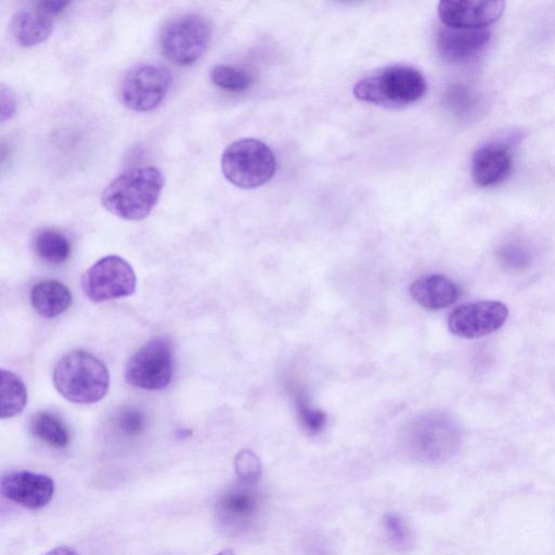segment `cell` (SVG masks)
<instances>
[{"instance_id": "obj_1", "label": "cell", "mask_w": 555, "mask_h": 555, "mask_svg": "<svg viewBox=\"0 0 555 555\" xmlns=\"http://www.w3.org/2000/svg\"><path fill=\"white\" fill-rule=\"evenodd\" d=\"M164 176L156 167H141L114 179L102 192V206L125 220H141L156 206L164 188Z\"/></svg>"}, {"instance_id": "obj_2", "label": "cell", "mask_w": 555, "mask_h": 555, "mask_svg": "<svg viewBox=\"0 0 555 555\" xmlns=\"http://www.w3.org/2000/svg\"><path fill=\"white\" fill-rule=\"evenodd\" d=\"M53 384L68 401L90 404L105 397L109 387V373L95 356L85 350H74L55 365Z\"/></svg>"}, {"instance_id": "obj_3", "label": "cell", "mask_w": 555, "mask_h": 555, "mask_svg": "<svg viewBox=\"0 0 555 555\" xmlns=\"http://www.w3.org/2000/svg\"><path fill=\"white\" fill-rule=\"evenodd\" d=\"M423 74L408 65H392L359 80L354 96L363 102L398 107L418 101L426 92Z\"/></svg>"}, {"instance_id": "obj_4", "label": "cell", "mask_w": 555, "mask_h": 555, "mask_svg": "<svg viewBox=\"0 0 555 555\" xmlns=\"http://www.w3.org/2000/svg\"><path fill=\"white\" fill-rule=\"evenodd\" d=\"M276 160L270 147L251 138L232 142L223 151L221 170L224 178L242 189L267 183L275 172Z\"/></svg>"}, {"instance_id": "obj_5", "label": "cell", "mask_w": 555, "mask_h": 555, "mask_svg": "<svg viewBox=\"0 0 555 555\" xmlns=\"http://www.w3.org/2000/svg\"><path fill=\"white\" fill-rule=\"evenodd\" d=\"M211 38V26L198 14L186 13L170 18L159 34L164 56L179 66L197 62L205 53Z\"/></svg>"}, {"instance_id": "obj_6", "label": "cell", "mask_w": 555, "mask_h": 555, "mask_svg": "<svg viewBox=\"0 0 555 555\" xmlns=\"http://www.w3.org/2000/svg\"><path fill=\"white\" fill-rule=\"evenodd\" d=\"M172 346L166 337H155L145 343L128 361L125 378L131 386L159 390L172 377Z\"/></svg>"}, {"instance_id": "obj_7", "label": "cell", "mask_w": 555, "mask_h": 555, "mask_svg": "<svg viewBox=\"0 0 555 555\" xmlns=\"http://www.w3.org/2000/svg\"><path fill=\"white\" fill-rule=\"evenodd\" d=\"M171 86L169 70L158 64L143 63L124 76L119 95L122 104L134 112H150L164 101Z\"/></svg>"}, {"instance_id": "obj_8", "label": "cell", "mask_w": 555, "mask_h": 555, "mask_svg": "<svg viewBox=\"0 0 555 555\" xmlns=\"http://www.w3.org/2000/svg\"><path fill=\"white\" fill-rule=\"evenodd\" d=\"M135 273L128 261L108 255L93 263L82 275L85 295L94 302L130 296L135 291Z\"/></svg>"}, {"instance_id": "obj_9", "label": "cell", "mask_w": 555, "mask_h": 555, "mask_svg": "<svg viewBox=\"0 0 555 555\" xmlns=\"http://www.w3.org/2000/svg\"><path fill=\"white\" fill-rule=\"evenodd\" d=\"M460 430L446 415H433L420 421L410 438L412 452L421 460L441 461L460 446Z\"/></svg>"}, {"instance_id": "obj_10", "label": "cell", "mask_w": 555, "mask_h": 555, "mask_svg": "<svg viewBox=\"0 0 555 555\" xmlns=\"http://www.w3.org/2000/svg\"><path fill=\"white\" fill-rule=\"evenodd\" d=\"M508 308L498 300H481L456 307L449 315L450 331L460 337L478 338L503 326Z\"/></svg>"}, {"instance_id": "obj_11", "label": "cell", "mask_w": 555, "mask_h": 555, "mask_svg": "<svg viewBox=\"0 0 555 555\" xmlns=\"http://www.w3.org/2000/svg\"><path fill=\"white\" fill-rule=\"evenodd\" d=\"M1 492L8 500L23 507L38 509L51 502L55 483L48 475L18 470L2 477Z\"/></svg>"}, {"instance_id": "obj_12", "label": "cell", "mask_w": 555, "mask_h": 555, "mask_svg": "<svg viewBox=\"0 0 555 555\" xmlns=\"http://www.w3.org/2000/svg\"><path fill=\"white\" fill-rule=\"evenodd\" d=\"M504 5L498 0H444L438 5V14L444 26L479 29L496 22Z\"/></svg>"}, {"instance_id": "obj_13", "label": "cell", "mask_w": 555, "mask_h": 555, "mask_svg": "<svg viewBox=\"0 0 555 555\" xmlns=\"http://www.w3.org/2000/svg\"><path fill=\"white\" fill-rule=\"evenodd\" d=\"M250 486L243 483L231 488L218 499L217 517L227 528L245 529L255 519L259 508V499Z\"/></svg>"}, {"instance_id": "obj_14", "label": "cell", "mask_w": 555, "mask_h": 555, "mask_svg": "<svg viewBox=\"0 0 555 555\" xmlns=\"http://www.w3.org/2000/svg\"><path fill=\"white\" fill-rule=\"evenodd\" d=\"M513 156L508 146L488 143L479 147L472 158V177L482 188L496 185L511 173Z\"/></svg>"}, {"instance_id": "obj_15", "label": "cell", "mask_w": 555, "mask_h": 555, "mask_svg": "<svg viewBox=\"0 0 555 555\" xmlns=\"http://www.w3.org/2000/svg\"><path fill=\"white\" fill-rule=\"evenodd\" d=\"M490 39L488 28L465 29L444 26L437 36V47L443 59L463 62L479 53Z\"/></svg>"}, {"instance_id": "obj_16", "label": "cell", "mask_w": 555, "mask_h": 555, "mask_svg": "<svg viewBox=\"0 0 555 555\" xmlns=\"http://www.w3.org/2000/svg\"><path fill=\"white\" fill-rule=\"evenodd\" d=\"M412 298L428 310H438L454 304L460 296L459 286L442 274H427L410 286Z\"/></svg>"}, {"instance_id": "obj_17", "label": "cell", "mask_w": 555, "mask_h": 555, "mask_svg": "<svg viewBox=\"0 0 555 555\" xmlns=\"http://www.w3.org/2000/svg\"><path fill=\"white\" fill-rule=\"evenodd\" d=\"M54 27L53 17L36 9H21L12 17L11 31L22 47H34L46 41Z\"/></svg>"}, {"instance_id": "obj_18", "label": "cell", "mask_w": 555, "mask_h": 555, "mask_svg": "<svg viewBox=\"0 0 555 555\" xmlns=\"http://www.w3.org/2000/svg\"><path fill=\"white\" fill-rule=\"evenodd\" d=\"M33 308L44 318H55L72 305L70 289L56 280L38 282L30 292Z\"/></svg>"}, {"instance_id": "obj_19", "label": "cell", "mask_w": 555, "mask_h": 555, "mask_svg": "<svg viewBox=\"0 0 555 555\" xmlns=\"http://www.w3.org/2000/svg\"><path fill=\"white\" fill-rule=\"evenodd\" d=\"M31 434L40 441L55 449L66 448L70 435L65 423L54 413L39 411L30 418Z\"/></svg>"}, {"instance_id": "obj_20", "label": "cell", "mask_w": 555, "mask_h": 555, "mask_svg": "<svg viewBox=\"0 0 555 555\" xmlns=\"http://www.w3.org/2000/svg\"><path fill=\"white\" fill-rule=\"evenodd\" d=\"M34 250L43 261L63 263L70 257L72 245L62 232L44 228L34 237Z\"/></svg>"}, {"instance_id": "obj_21", "label": "cell", "mask_w": 555, "mask_h": 555, "mask_svg": "<svg viewBox=\"0 0 555 555\" xmlns=\"http://www.w3.org/2000/svg\"><path fill=\"white\" fill-rule=\"evenodd\" d=\"M27 404V388L16 374L1 370V418L18 415Z\"/></svg>"}, {"instance_id": "obj_22", "label": "cell", "mask_w": 555, "mask_h": 555, "mask_svg": "<svg viewBox=\"0 0 555 555\" xmlns=\"http://www.w3.org/2000/svg\"><path fill=\"white\" fill-rule=\"evenodd\" d=\"M210 79L218 88L229 92H242L251 85V76L237 67L219 64L211 68Z\"/></svg>"}, {"instance_id": "obj_23", "label": "cell", "mask_w": 555, "mask_h": 555, "mask_svg": "<svg viewBox=\"0 0 555 555\" xmlns=\"http://www.w3.org/2000/svg\"><path fill=\"white\" fill-rule=\"evenodd\" d=\"M234 469L242 483L254 485L261 475V463L251 450H241L234 459Z\"/></svg>"}, {"instance_id": "obj_24", "label": "cell", "mask_w": 555, "mask_h": 555, "mask_svg": "<svg viewBox=\"0 0 555 555\" xmlns=\"http://www.w3.org/2000/svg\"><path fill=\"white\" fill-rule=\"evenodd\" d=\"M295 402L298 420L304 429L312 435L320 433L326 424V414L312 408L301 393L296 395Z\"/></svg>"}, {"instance_id": "obj_25", "label": "cell", "mask_w": 555, "mask_h": 555, "mask_svg": "<svg viewBox=\"0 0 555 555\" xmlns=\"http://www.w3.org/2000/svg\"><path fill=\"white\" fill-rule=\"evenodd\" d=\"M449 105L459 114L474 113L479 105V98L470 89L462 85L451 86L447 92Z\"/></svg>"}, {"instance_id": "obj_26", "label": "cell", "mask_w": 555, "mask_h": 555, "mask_svg": "<svg viewBox=\"0 0 555 555\" xmlns=\"http://www.w3.org/2000/svg\"><path fill=\"white\" fill-rule=\"evenodd\" d=\"M384 527L389 541L398 548L405 550L411 545V533L404 520L396 514H387Z\"/></svg>"}, {"instance_id": "obj_27", "label": "cell", "mask_w": 555, "mask_h": 555, "mask_svg": "<svg viewBox=\"0 0 555 555\" xmlns=\"http://www.w3.org/2000/svg\"><path fill=\"white\" fill-rule=\"evenodd\" d=\"M500 258L504 266L512 270H522L531 260V255L527 248L518 243H508L500 250Z\"/></svg>"}, {"instance_id": "obj_28", "label": "cell", "mask_w": 555, "mask_h": 555, "mask_svg": "<svg viewBox=\"0 0 555 555\" xmlns=\"http://www.w3.org/2000/svg\"><path fill=\"white\" fill-rule=\"evenodd\" d=\"M117 425L124 434L128 436H137L145 428V417L142 412L128 409L119 414Z\"/></svg>"}, {"instance_id": "obj_29", "label": "cell", "mask_w": 555, "mask_h": 555, "mask_svg": "<svg viewBox=\"0 0 555 555\" xmlns=\"http://www.w3.org/2000/svg\"><path fill=\"white\" fill-rule=\"evenodd\" d=\"M16 111V102L14 94L5 86L0 91V118L2 122L10 120Z\"/></svg>"}, {"instance_id": "obj_30", "label": "cell", "mask_w": 555, "mask_h": 555, "mask_svg": "<svg viewBox=\"0 0 555 555\" xmlns=\"http://www.w3.org/2000/svg\"><path fill=\"white\" fill-rule=\"evenodd\" d=\"M67 5H69L68 1H41L37 3V8L51 17L60 14Z\"/></svg>"}, {"instance_id": "obj_31", "label": "cell", "mask_w": 555, "mask_h": 555, "mask_svg": "<svg viewBox=\"0 0 555 555\" xmlns=\"http://www.w3.org/2000/svg\"><path fill=\"white\" fill-rule=\"evenodd\" d=\"M44 555H80V554L72 547L62 545V546H57V547L50 550Z\"/></svg>"}, {"instance_id": "obj_32", "label": "cell", "mask_w": 555, "mask_h": 555, "mask_svg": "<svg viewBox=\"0 0 555 555\" xmlns=\"http://www.w3.org/2000/svg\"><path fill=\"white\" fill-rule=\"evenodd\" d=\"M214 555H235V554L231 548H225V550H222Z\"/></svg>"}]
</instances>
